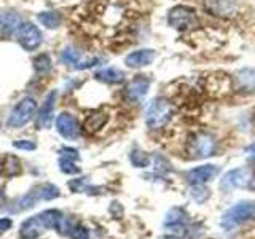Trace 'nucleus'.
<instances>
[{
    "mask_svg": "<svg viewBox=\"0 0 255 239\" xmlns=\"http://www.w3.org/2000/svg\"><path fill=\"white\" fill-rule=\"evenodd\" d=\"M255 220V203L254 201H241L236 203L233 207L222 215V227L227 231L235 230L236 227H241L247 222Z\"/></svg>",
    "mask_w": 255,
    "mask_h": 239,
    "instance_id": "1",
    "label": "nucleus"
},
{
    "mask_svg": "<svg viewBox=\"0 0 255 239\" xmlns=\"http://www.w3.org/2000/svg\"><path fill=\"white\" fill-rule=\"evenodd\" d=\"M172 114H174L172 104L164 98H156L151 101V104L147 109L145 123L150 129H159V127L169 123Z\"/></svg>",
    "mask_w": 255,
    "mask_h": 239,
    "instance_id": "2",
    "label": "nucleus"
},
{
    "mask_svg": "<svg viewBox=\"0 0 255 239\" xmlns=\"http://www.w3.org/2000/svg\"><path fill=\"white\" fill-rule=\"evenodd\" d=\"M215 150H217V140L212 134L209 132H196L190 137L187 151L190 158L193 159H201V158H209L215 155Z\"/></svg>",
    "mask_w": 255,
    "mask_h": 239,
    "instance_id": "3",
    "label": "nucleus"
},
{
    "mask_svg": "<svg viewBox=\"0 0 255 239\" xmlns=\"http://www.w3.org/2000/svg\"><path fill=\"white\" fill-rule=\"evenodd\" d=\"M35 114H37L35 99L26 96V98H22L14 106L10 117H8V123L6 124H8V127H13V129H16V127H22L35 117Z\"/></svg>",
    "mask_w": 255,
    "mask_h": 239,
    "instance_id": "4",
    "label": "nucleus"
},
{
    "mask_svg": "<svg viewBox=\"0 0 255 239\" xmlns=\"http://www.w3.org/2000/svg\"><path fill=\"white\" fill-rule=\"evenodd\" d=\"M252 185H254V171L247 166L228 171L220 182V188L223 191H231L236 188H251Z\"/></svg>",
    "mask_w": 255,
    "mask_h": 239,
    "instance_id": "5",
    "label": "nucleus"
},
{
    "mask_svg": "<svg viewBox=\"0 0 255 239\" xmlns=\"http://www.w3.org/2000/svg\"><path fill=\"white\" fill-rule=\"evenodd\" d=\"M167 22H169L171 27L177 30H190L198 26V16L191 8L177 5L171 8L169 13H167Z\"/></svg>",
    "mask_w": 255,
    "mask_h": 239,
    "instance_id": "6",
    "label": "nucleus"
},
{
    "mask_svg": "<svg viewBox=\"0 0 255 239\" xmlns=\"http://www.w3.org/2000/svg\"><path fill=\"white\" fill-rule=\"evenodd\" d=\"M16 40L26 51H34L42 43V32L34 22H21L16 29Z\"/></svg>",
    "mask_w": 255,
    "mask_h": 239,
    "instance_id": "7",
    "label": "nucleus"
},
{
    "mask_svg": "<svg viewBox=\"0 0 255 239\" xmlns=\"http://www.w3.org/2000/svg\"><path fill=\"white\" fill-rule=\"evenodd\" d=\"M203 8L214 18L231 19L238 13L236 0H203Z\"/></svg>",
    "mask_w": 255,
    "mask_h": 239,
    "instance_id": "8",
    "label": "nucleus"
},
{
    "mask_svg": "<svg viewBox=\"0 0 255 239\" xmlns=\"http://www.w3.org/2000/svg\"><path fill=\"white\" fill-rule=\"evenodd\" d=\"M56 131H58L64 139L67 140H77L82 132L78 120L69 114V112H62L61 115L56 117Z\"/></svg>",
    "mask_w": 255,
    "mask_h": 239,
    "instance_id": "9",
    "label": "nucleus"
},
{
    "mask_svg": "<svg viewBox=\"0 0 255 239\" xmlns=\"http://www.w3.org/2000/svg\"><path fill=\"white\" fill-rule=\"evenodd\" d=\"M56 98L58 93L50 91L42 102V107L38 109L37 117V127L38 129H50L53 121H54V106H56Z\"/></svg>",
    "mask_w": 255,
    "mask_h": 239,
    "instance_id": "10",
    "label": "nucleus"
},
{
    "mask_svg": "<svg viewBox=\"0 0 255 239\" xmlns=\"http://www.w3.org/2000/svg\"><path fill=\"white\" fill-rule=\"evenodd\" d=\"M233 90L239 94H254L255 93V67H246L238 70L231 78Z\"/></svg>",
    "mask_w": 255,
    "mask_h": 239,
    "instance_id": "11",
    "label": "nucleus"
},
{
    "mask_svg": "<svg viewBox=\"0 0 255 239\" xmlns=\"http://www.w3.org/2000/svg\"><path fill=\"white\" fill-rule=\"evenodd\" d=\"M148 88H150V80L145 75H137L126 85L125 98L128 102L137 104L145 98V94L148 93Z\"/></svg>",
    "mask_w": 255,
    "mask_h": 239,
    "instance_id": "12",
    "label": "nucleus"
},
{
    "mask_svg": "<svg viewBox=\"0 0 255 239\" xmlns=\"http://www.w3.org/2000/svg\"><path fill=\"white\" fill-rule=\"evenodd\" d=\"M217 174H219V166L204 164V166H198V167H193V169H190L185 174V179L191 185H204V183L212 180Z\"/></svg>",
    "mask_w": 255,
    "mask_h": 239,
    "instance_id": "13",
    "label": "nucleus"
},
{
    "mask_svg": "<svg viewBox=\"0 0 255 239\" xmlns=\"http://www.w3.org/2000/svg\"><path fill=\"white\" fill-rule=\"evenodd\" d=\"M21 22L22 19L18 11H13V10L0 11V38L16 32V29L21 26Z\"/></svg>",
    "mask_w": 255,
    "mask_h": 239,
    "instance_id": "14",
    "label": "nucleus"
},
{
    "mask_svg": "<svg viewBox=\"0 0 255 239\" xmlns=\"http://www.w3.org/2000/svg\"><path fill=\"white\" fill-rule=\"evenodd\" d=\"M155 56L156 54L153 50L143 48V50H137V51H132L128 54L125 59V64L129 69H142L145 66H150V64L155 61Z\"/></svg>",
    "mask_w": 255,
    "mask_h": 239,
    "instance_id": "15",
    "label": "nucleus"
},
{
    "mask_svg": "<svg viewBox=\"0 0 255 239\" xmlns=\"http://www.w3.org/2000/svg\"><path fill=\"white\" fill-rule=\"evenodd\" d=\"M46 230L43 227L42 220H40L38 215H34V217H30L29 220H26L21 225V230H19V235L24 238V239H35L42 235V231Z\"/></svg>",
    "mask_w": 255,
    "mask_h": 239,
    "instance_id": "16",
    "label": "nucleus"
},
{
    "mask_svg": "<svg viewBox=\"0 0 255 239\" xmlns=\"http://www.w3.org/2000/svg\"><path fill=\"white\" fill-rule=\"evenodd\" d=\"M22 172V166L18 156L14 155H5L0 161V175L3 177H16Z\"/></svg>",
    "mask_w": 255,
    "mask_h": 239,
    "instance_id": "17",
    "label": "nucleus"
},
{
    "mask_svg": "<svg viewBox=\"0 0 255 239\" xmlns=\"http://www.w3.org/2000/svg\"><path fill=\"white\" fill-rule=\"evenodd\" d=\"M96 80H99L102 83H107V85H118V83H123L125 82V74L122 70L114 69V67H107V69H102L99 72H96Z\"/></svg>",
    "mask_w": 255,
    "mask_h": 239,
    "instance_id": "18",
    "label": "nucleus"
},
{
    "mask_svg": "<svg viewBox=\"0 0 255 239\" xmlns=\"http://www.w3.org/2000/svg\"><path fill=\"white\" fill-rule=\"evenodd\" d=\"M107 120H109L107 114H104V112H94V114H91L85 120L83 127L86 132L94 134V132H98L101 127H104V124L107 123Z\"/></svg>",
    "mask_w": 255,
    "mask_h": 239,
    "instance_id": "19",
    "label": "nucleus"
},
{
    "mask_svg": "<svg viewBox=\"0 0 255 239\" xmlns=\"http://www.w3.org/2000/svg\"><path fill=\"white\" fill-rule=\"evenodd\" d=\"M38 217H40V220H42L43 227L46 230H58L64 215L56 209H46L42 214H38Z\"/></svg>",
    "mask_w": 255,
    "mask_h": 239,
    "instance_id": "20",
    "label": "nucleus"
},
{
    "mask_svg": "<svg viewBox=\"0 0 255 239\" xmlns=\"http://www.w3.org/2000/svg\"><path fill=\"white\" fill-rule=\"evenodd\" d=\"M188 215L185 214V211H182L180 207H175V209H171L167 212L166 219H164V225L166 227H174V228H179L185 223L188 219Z\"/></svg>",
    "mask_w": 255,
    "mask_h": 239,
    "instance_id": "21",
    "label": "nucleus"
},
{
    "mask_svg": "<svg viewBox=\"0 0 255 239\" xmlns=\"http://www.w3.org/2000/svg\"><path fill=\"white\" fill-rule=\"evenodd\" d=\"M34 69H35V74L40 77H45L50 74L53 69V61L50 58V54H46V53L38 54L34 59Z\"/></svg>",
    "mask_w": 255,
    "mask_h": 239,
    "instance_id": "22",
    "label": "nucleus"
},
{
    "mask_svg": "<svg viewBox=\"0 0 255 239\" xmlns=\"http://www.w3.org/2000/svg\"><path fill=\"white\" fill-rule=\"evenodd\" d=\"M38 21L46 29H58L62 22V16L58 11H42L38 13Z\"/></svg>",
    "mask_w": 255,
    "mask_h": 239,
    "instance_id": "23",
    "label": "nucleus"
},
{
    "mask_svg": "<svg viewBox=\"0 0 255 239\" xmlns=\"http://www.w3.org/2000/svg\"><path fill=\"white\" fill-rule=\"evenodd\" d=\"M82 58V51L75 46H66L61 53V62L66 66H77Z\"/></svg>",
    "mask_w": 255,
    "mask_h": 239,
    "instance_id": "24",
    "label": "nucleus"
},
{
    "mask_svg": "<svg viewBox=\"0 0 255 239\" xmlns=\"http://www.w3.org/2000/svg\"><path fill=\"white\" fill-rule=\"evenodd\" d=\"M37 190H38L40 199H43V201H51V199L58 198L61 195L59 188L53 185V183H43V185H40Z\"/></svg>",
    "mask_w": 255,
    "mask_h": 239,
    "instance_id": "25",
    "label": "nucleus"
},
{
    "mask_svg": "<svg viewBox=\"0 0 255 239\" xmlns=\"http://www.w3.org/2000/svg\"><path fill=\"white\" fill-rule=\"evenodd\" d=\"M129 159L135 167H147L150 163V156L137 147L132 148V151L129 153Z\"/></svg>",
    "mask_w": 255,
    "mask_h": 239,
    "instance_id": "26",
    "label": "nucleus"
},
{
    "mask_svg": "<svg viewBox=\"0 0 255 239\" xmlns=\"http://www.w3.org/2000/svg\"><path fill=\"white\" fill-rule=\"evenodd\" d=\"M59 169H61V172L67 174V175L80 174V167L75 164V159L67 158V156H59Z\"/></svg>",
    "mask_w": 255,
    "mask_h": 239,
    "instance_id": "27",
    "label": "nucleus"
},
{
    "mask_svg": "<svg viewBox=\"0 0 255 239\" xmlns=\"http://www.w3.org/2000/svg\"><path fill=\"white\" fill-rule=\"evenodd\" d=\"M190 195H191V198L195 199L196 203H204V201H207L209 199V196H211V193H209V190H207L204 185H191V188H190Z\"/></svg>",
    "mask_w": 255,
    "mask_h": 239,
    "instance_id": "28",
    "label": "nucleus"
},
{
    "mask_svg": "<svg viewBox=\"0 0 255 239\" xmlns=\"http://www.w3.org/2000/svg\"><path fill=\"white\" fill-rule=\"evenodd\" d=\"M69 236L70 239H90V233H88V230L82 225L72 227V230L69 231Z\"/></svg>",
    "mask_w": 255,
    "mask_h": 239,
    "instance_id": "29",
    "label": "nucleus"
},
{
    "mask_svg": "<svg viewBox=\"0 0 255 239\" xmlns=\"http://www.w3.org/2000/svg\"><path fill=\"white\" fill-rule=\"evenodd\" d=\"M13 147L18 150H26V151H32L37 148V143L34 140H27V139H21V140H14Z\"/></svg>",
    "mask_w": 255,
    "mask_h": 239,
    "instance_id": "30",
    "label": "nucleus"
},
{
    "mask_svg": "<svg viewBox=\"0 0 255 239\" xmlns=\"http://www.w3.org/2000/svg\"><path fill=\"white\" fill-rule=\"evenodd\" d=\"M98 64H99V59L98 58H93V59H88L85 62H78L77 66H74V67L77 70H85V69H91L94 66H98Z\"/></svg>",
    "mask_w": 255,
    "mask_h": 239,
    "instance_id": "31",
    "label": "nucleus"
},
{
    "mask_svg": "<svg viewBox=\"0 0 255 239\" xmlns=\"http://www.w3.org/2000/svg\"><path fill=\"white\" fill-rule=\"evenodd\" d=\"M59 155L61 156H67V158H72V159H77L80 158V153L75 150V148H69V147H62L61 150H59Z\"/></svg>",
    "mask_w": 255,
    "mask_h": 239,
    "instance_id": "32",
    "label": "nucleus"
},
{
    "mask_svg": "<svg viewBox=\"0 0 255 239\" xmlns=\"http://www.w3.org/2000/svg\"><path fill=\"white\" fill-rule=\"evenodd\" d=\"M11 225H13L11 219H6V217H5V219H0V235L10 230V228H11Z\"/></svg>",
    "mask_w": 255,
    "mask_h": 239,
    "instance_id": "33",
    "label": "nucleus"
},
{
    "mask_svg": "<svg viewBox=\"0 0 255 239\" xmlns=\"http://www.w3.org/2000/svg\"><path fill=\"white\" fill-rule=\"evenodd\" d=\"M247 155H249L251 159H255V143H252V145L247 148Z\"/></svg>",
    "mask_w": 255,
    "mask_h": 239,
    "instance_id": "34",
    "label": "nucleus"
},
{
    "mask_svg": "<svg viewBox=\"0 0 255 239\" xmlns=\"http://www.w3.org/2000/svg\"><path fill=\"white\" fill-rule=\"evenodd\" d=\"M2 203H3V188L0 185V207H2Z\"/></svg>",
    "mask_w": 255,
    "mask_h": 239,
    "instance_id": "35",
    "label": "nucleus"
},
{
    "mask_svg": "<svg viewBox=\"0 0 255 239\" xmlns=\"http://www.w3.org/2000/svg\"><path fill=\"white\" fill-rule=\"evenodd\" d=\"M163 239H179V238H175V236H166V238H163Z\"/></svg>",
    "mask_w": 255,
    "mask_h": 239,
    "instance_id": "36",
    "label": "nucleus"
},
{
    "mask_svg": "<svg viewBox=\"0 0 255 239\" xmlns=\"http://www.w3.org/2000/svg\"><path fill=\"white\" fill-rule=\"evenodd\" d=\"M0 127H2V118H0Z\"/></svg>",
    "mask_w": 255,
    "mask_h": 239,
    "instance_id": "37",
    "label": "nucleus"
}]
</instances>
